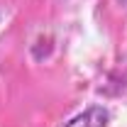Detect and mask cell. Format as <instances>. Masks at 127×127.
Wrapping results in <instances>:
<instances>
[{
    "mask_svg": "<svg viewBox=\"0 0 127 127\" xmlns=\"http://www.w3.org/2000/svg\"><path fill=\"white\" fill-rule=\"evenodd\" d=\"M117 2H120V5H122V7L127 10V0H117Z\"/></svg>",
    "mask_w": 127,
    "mask_h": 127,
    "instance_id": "cell-2",
    "label": "cell"
},
{
    "mask_svg": "<svg viewBox=\"0 0 127 127\" xmlns=\"http://www.w3.org/2000/svg\"><path fill=\"white\" fill-rule=\"evenodd\" d=\"M108 122H110V112L103 105H93L88 110L78 112L76 117H71L64 127H108Z\"/></svg>",
    "mask_w": 127,
    "mask_h": 127,
    "instance_id": "cell-1",
    "label": "cell"
}]
</instances>
